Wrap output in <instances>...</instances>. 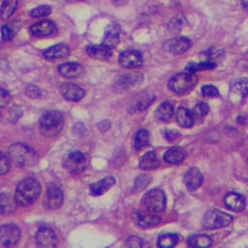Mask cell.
Returning a JSON list of instances; mask_svg holds the SVG:
<instances>
[{
	"mask_svg": "<svg viewBox=\"0 0 248 248\" xmlns=\"http://www.w3.org/2000/svg\"><path fill=\"white\" fill-rule=\"evenodd\" d=\"M119 64L128 69L139 68L143 65V56L139 51L136 50H127L124 51L119 56Z\"/></svg>",
	"mask_w": 248,
	"mask_h": 248,
	"instance_id": "cell-10",
	"label": "cell"
},
{
	"mask_svg": "<svg viewBox=\"0 0 248 248\" xmlns=\"http://www.w3.org/2000/svg\"><path fill=\"white\" fill-rule=\"evenodd\" d=\"M64 165L69 172L80 173L88 166V157L79 151H74L66 156Z\"/></svg>",
	"mask_w": 248,
	"mask_h": 248,
	"instance_id": "cell-8",
	"label": "cell"
},
{
	"mask_svg": "<svg viewBox=\"0 0 248 248\" xmlns=\"http://www.w3.org/2000/svg\"><path fill=\"white\" fill-rule=\"evenodd\" d=\"M176 119L180 125L185 128L192 127L194 124V118H193L192 111L184 107H181L178 108L177 113H176Z\"/></svg>",
	"mask_w": 248,
	"mask_h": 248,
	"instance_id": "cell-28",
	"label": "cell"
},
{
	"mask_svg": "<svg viewBox=\"0 0 248 248\" xmlns=\"http://www.w3.org/2000/svg\"><path fill=\"white\" fill-rule=\"evenodd\" d=\"M224 203L227 209L233 212H241L245 206V198L237 193H227L224 197Z\"/></svg>",
	"mask_w": 248,
	"mask_h": 248,
	"instance_id": "cell-18",
	"label": "cell"
},
{
	"mask_svg": "<svg viewBox=\"0 0 248 248\" xmlns=\"http://www.w3.org/2000/svg\"><path fill=\"white\" fill-rule=\"evenodd\" d=\"M88 55L96 60H108L112 56V51L110 48L105 45H91L87 48Z\"/></svg>",
	"mask_w": 248,
	"mask_h": 248,
	"instance_id": "cell-24",
	"label": "cell"
},
{
	"mask_svg": "<svg viewBox=\"0 0 248 248\" xmlns=\"http://www.w3.org/2000/svg\"><path fill=\"white\" fill-rule=\"evenodd\" d=\"M18 0H4L0 8V17L3 20L8 19L16 10Z\"/></svg>",
	"mask_w": 248,
	"mask_h": 248,
	"instance_id": "cell-32",
	"label": "cell"
},
{
	"mask_svg": "<svg viewBox=\"0 0 248 248\" xmlns=\"http://www.w3.org/2000/svg\"><path fill=\"white\" fill-rule=\"evenodd\" d=\"M120 39V28L116 23L109 24L103 36L102 45H105L110 49H113L119 43Z\"/></svg>",
	"mask_w": 248,
	"mask_h": 248,
	"instance_id": "cell-15",
	"label": "cell"
},
{
	"mask_svg": "<svg viewBox=\"0 0 248 248\" xmlns=\"http://www.w3.org/2000/svg\"><path fill=\"white\" fill-rule=\"evenodd\" d=\"M232 222V217L218 210L206 212L202 219V226L206 230H217L230 225Z\"/></svg>",
	"mask_w": 248,
	"mask_h": 248,
	"instance_id": "cell-5",
	"label": "cell"
},
{
	"mask_svg": "<svg viewBox=\"0 0 248 248\" xmlns=\"http://www.w3.org/2000/svg\"><path fill=\"white\" fill-rule=\"evenodd\" d=\"M115 184L113 177H106L91 185L90 192L93 196H101L108 191Z\"/></svg>",
	"mask_w": 248,
	"mask_h": 248,
	"instance_id": "cell-21",
	"label": "cell"
},
{
	"mask_svg": "<svg viewBox=\"0 0 248 248\" xmlns=\"http://www.w3.org/2000/svg\"><path fill=\"white\" fill-rule=\"evenodd\" d=\"M36 242L38 246L50 248L55 247L58 243V238L56 233L47 226L40 227L36 232Z\"/></svg>",
	"mask_w": 248,
	"mask_h": 248,
	"instance_id": "cell-12",
	"label": "cell"
},
{
	"mask_svg": "<svg viewBox=\"0 0 248 248\" xmlns=\"http://www.w3.org/2000/svg\"><path fill=\"white\" fill-rule=\"evenodd\" d=\"M21 232L14 224H5L0 227V246H13L18 243Z\"/></svg>",
	"mask_w": 248,
	"mask_h": 248,
	"instance_id": "cell-9",
	"label": "cell"
},
{
	"mask_svg": "<svg viewBox=\"0 0 248 248\" xmlns=\"http://www.w3.org/2000/svg\"><path fill=\"white\" fill-rule=\"evenodd\" d=\"M202 94L204 97H216L218 95V90L215 86L206 85L202 88Z\"/></svg>",
	"mask_w": 248,
	"mask_h": 248,
	"instance_id": "cell-41",
	"label": "cell"
},
{
	"mask_svg": "<svg viewBox=\"0 0 248 248\" xmlns=\"http://www.w3.org/2000/svg\"><path fill=\"white\" fill-rule=\"evenodd\" d=\"M187 156V152H186L183 148L175 146L170 149H168L164 154V160L168 162L169 164L178 165L181 162H183Z\"/></svg>",
	"mask_w": 248,
	"mask_h": 248,
	"instance_id": "cell-25",
	"label": "cell"
},
{
	"mask_svg": "<svg viewBox=\"0 0 248 248\" xmlns=\"http://www.w3.org/2000/svg\"><path fill=\"white\" fill-rule=\"evenodd\" d=\"M162 134H163L164 138L166 139L167 141H169V142H173V141L177 140V139L181 136V134H180L178 131H176V130H172V129H166V130H163Z\"/></svg>",
	"mask_w": 248,
	"mask_h": 248,
	"instance_id": "cell-43",
	"label": "cell"
},
{
	"mask_svg": "<svg viewBox=\"0 0 248 248\" xmlns=\"http://www.w3.org/2000/svg\"><path fill=\"white\" fill-rule=\"evenodd\" d=\"M64 202V194L57 186H50L44 200L45 208L48 210H58Z\"/></svg>",
	"mask_w": 248,
	"mask_h": 248,
	"instance_id": "cell-11",
	"label": "cell"
},
{
	"mask_svg": "<svg viewBox=\"0 0 248 248\" xmlns=\"http://www.w3.org/2000/svg\"><path fill=\"white\" fill-rule=\"evenodd\" d=\"M202 174L197 168H190L184 176V183L189 191L198 190L202 184Z\"/></svg>",
	"mask_w": 248,
	"mask_h": 248,
	"instance_id": "cell-16",
	"label": "cell"
},
{
	"mask_svg": "<svg viewBox=\"0 0 248 248\" xmlns=\"http://www.w3.org/2000/svg\"><path fill=\"white\" fill-rule=\"evenodd\" d=\"M27 94L30 96V97H38L39 95H41V93H40V90L34 86H31L27 89Z\"/></svg>",
	"mask_w": 248,
	"mask_h": 248,
	"instance_id": "cell-45",
	"label": "cell"
},
{
	"mask_svg": "<svg viewBox=\"0 0 248 248\" xmlns=\"http://www.w3.org/2000/svg\"><path fill=\"white\" fill-rule=\"evenodd\" d=\"M68 1H78V0H68Z\"/></svg>",
	"mask_w": 248,
	"mask_h": 248,
	"instance_id": "cell-47",
	"label": "cell"
},
{
	"mask_svg": "<svg viewBox=\"0 0 248 248\" xmlns=\"http://www.w3.org/2000/svg\"><path fill=\"white\" fill-rule=\"evenodd\" d=\"M133 220L140 227L147 229V227L155 226L156 224H158L160 222L161 218L156 215L147 214V213H141V212L137 211L133 214Z\"/></svg>",
	"mask_w": 248,
	"mask_h": 248,
	"instance_id": "cell-19",
	"label": "cell"
},
{
	"mask_svg": "<svg viewBox=\"0 0 248 248\" xmlns=\"http://www.w3.org/2000/svg\"><path fill=\"white\" fill-rule=\"evenodd\" d=\"M0 120H1V113H0Z\"/></svg>",
	"mask_w": 248,
	"mask_h": 248,
	"instance_id": "cell-48",
	"label": "cell"
},
{
	"mask_svg": "<svg viewBox=\"0 0 248 248\" xmlns=\"http://www.w3.org/2000/svg\"><path fill=\"white\" fill-rule=\"evenodd\" d=\"M17 29L15 28V26L13 25V23L4 25L1 29V35H2V39L5 41H10L14 38V36L16 35Z\"/></svg>",
	"mask_w": 248,
	"mask_h": 248,
	"instance_id": "cell-39",
	"label": "cell"
},
{
	"mask_svg": "<svg viewBox=\"0 0 248 248\" xmlns=\"http://www.w3.org/2000/svg\"><path fill=\"white\" fill-rule=\"evenodd\" d=\"M11 100L10 93L4 90L0 89V108H5Z\"/></svg>",
	"mask_w": 248,
	"mask_h": 248,
	"instance_id": "cell-42",
	"label": "cell"
},
{
	"mask_svg": "<svg viewBox=\"0 0 248 248\" xmlns=\"http://www.w3.org/2000/svg\"><path fill=\"white\" fill-rule=\"evenodd\" d=\"M84 67L78 63H64L59 67L60 75L68 78H78L84 74Z\"/></svg>",
	"mask_w": 248,
	"mask_h": 248,
	"instance_id": "cell-22",
	"label": "cell"
},
{
	"mask_svg": "<svg viewBox=\"0 0 248 248\" xmlns=\"http://www.w3.org/2000/svg\"><path fill=\"white\" fill-rule=\"evenodd\" d=\"M213 244V239L206 234H195L188 238V245L196 248L210 247Z\"/></svg>",
	"mask_w": 248,
	"mask_h": 248,
	"instance_id": "cell-30",
	"label": "cell"
},
{
	"mask_svg": "<svg viewBox=\"0 0 248 248\" xmlns=\"http://www.w3.org/2000/svg\"><path fill=\"white\" fill-rule=\"evenodd\" d=\"M232 91L244 96L248 93V79H240L232 85Z\"/></svg>",
	"mask_w": 248,
	"mask_h": 248,
	"instance_id": "cell-37",
	"label": "cell"
},
{
	"mask_svg": "<svg viewBox=\"0 0 248 248\" xmlns=\"http://www.w3.org/2000/svg\"><path fill=\"white\" fill-rule=\"evenodd\" d=\"M60 93L64 98L71 101H78L84 98L86 92L85 90L74 84H65L60 88Z\"/></svg>",
	"mask_w": 248,
	"mask_h": 248,
	"instance_id": "cell-14",
	"label": "cell"
},
{
	"mask_svg": "<svg viewBox=\"0 0 248 248\" xmlns=\"http://www.w3.org/2000/svg\"><path fill=\"white\" fill-rule=\"evenodd\" d=\"M154 100V96H152L150 93H142L138 96L134 97L132 102L129 106V111L130 112H137L146 109Z\"/></svg>",
	"mask_w": 248,
	"mask_h": 248,
	"instance_id": "cell-20",
	"label": "cell"
},
{
	"mask_svg": "<svg viewBox=\"0 0 248 248\" xmlns=\"http://www.w3.org/2000/svg\"><path fill=\"white\" fill-rule=\"evenodd\" d=\"M40 192V183L34 178H26L17 185L14 199L17 204L28 206L38 199Z\"/></svg>",
	"mask_w": 248,
	"mask_h": 248,
	"instance_id": "cell-1",
	"label": "cell"
},
{
	"mask_svg": "<svg viewBox=\"0 0 248 248\" xmlns=\"http://www.w3.org/2000/svg\"><path fill=\"white\" fill-rule=\"evenodd\" d=\"M126 246L132 248H139L143 246V240L137 236H130L126 240Z\"/></svg>",
	"mask_w": 248,
	"mask_h": 248,
	"instance_id": "cell-44",
	"label": "cell"
},
{
	"mask_svg": "<svg viewBox=\"0 0 248 248\" xmlns=\"http://www.w3.org/2000/svg\"><path fill=\"white\" fill-rule=\"evenodd\" d=\"M199 78L195 73H182L173 77L169 82V89L175 93L183 94L192 91L198 82Z\"/></svg>",
	"mask_w": 248,
	"mask_h": 248,
	"instance_id": "cell-4",
	"label": "cell"
},
{
	"mask_svg": "<svg viewBox=\"0 0 248 248\" xmlns=\"http://www.w3.org/2000/svg\"><path fill=\"white\" fill-rule=\"evenodd\" d=\"M150 144V134L146 129H139L135 135L134 147L136 150H142L149 146Z\"/></svg>",
	"mask_w": 248,
	"mask_h": 248,
	"instance_id": "cell-31",
	"label": "cell"
},
{
	"mask_svg": "<svg viewBox=\"0 0 248 248\" xmlns=\"http://www.w3.org/2000/svg\"><path fill=\"white\" fill-rule=\"evenodd\" d=\"M52 12V8L48 5H41L36 8H34L31 11V16L33 18H41V17H45L48 16Z\"/></svg>",
	"mask_w": 248,
	"mask_h": 248,
	"instance_id": "cell-38",
	"label": "cell"
},
{
	"mask_svg": "<svg viewBox=\"0 0 248 248\" xmlns=\"http://www.w3.org/2000/svg\"><path fill=\"white\" fill-rule=\"evenodd\" d=\"M151 181H152V177L149 174H141L137 176V178L134 180L133 191L141 192L142 190H144L147 187Z\"/></svg>",
	"mask_w": 248,
	"mask_h": 248,
	"instance_id": "cell-36",
	"label": "cell"
},
{
	"mask_svg": "<svg viewBox=\"0 0 248 248\" xmlns=\"http://www.w3.org/2000/svg\"><path fill=\"white\" fill-rule=\"evenodd\" d=\"M160 161L154 151H149L144 155L139 163V167L143 170H154L159 167Z\"/></svg>",
	"mask_w": 248,
	"mask_h": 248,
	"instance_id": "cell-29",
	"label": "cell"
},
{
	"mask_svg": "<svg viewBox=\"0 0 248 248\" xmlns=\"http://www.w3.org/2000/svg\"><path fill=\"white\" fill-rule=\"evenodd\" d=\"M192 43L191 40L186 37H179L165 43L164 49L172 54H182L190 49Z\"/></svg>",
	"mask_w": 248,
	"mask_h": 248,
	"instance_id": "cell-13",
	"label": "cell"
},
{
	"mask_svg": "<svg viewBox=\"0 0 248 248\" xmlns=\"http://www.w3.org/2000/svg\"><path fill=\"white\" fill-rule=\"evenodd\" d=\"M155 114L158 120L167 123L174 116V108L170 102L165 101L157 108Z\"/></svg>",
	"mask_w": 248,
	"mask_h": 248,
	"instance_id": "cell-27",
	"label": "cell"
},
{
	"mask_svg": "<svg viewBox=\"0 0 248 248\" xmlns=\"http://www.w3.org/2000/svg\"><path fill=\"white\" fill-rule=\"evenodd\" d=\"M179 241V236L175 233H165L158 237V246L162 248H170L175 246Z\"/></svg>",
	"mask_w": 248,
	"mask_h": 248,
	"instance_id": "cell-33",
	"label": "cell"
},
{
	"mask_svg": "<svg viewBox=\"0 0 248 248\" xmlns=\"http://www.w3.org/2000/svg\"><path fill=\"white\" fill-rule=\"evenodd\" d=\"M10 169V162L8 157L2 153L0 152V175H4L6 174Z\"/></svg>",
	"mask_w": 248,
	"mask_h": 248,
	"instance_id": "cell-40",
	"label": "cell"
},
{
	"mask_svg": "<svg viewBox=\"0 0 248 248\" xmlns=\"http://www.w3.org/2000/svg\"><path fill=\"white\" fill-rule=\"evenodd\" d=\"M16 210V201L10 195L2 193L0 194V214L9 216Z\"/></svg>",
	"mask_w": 248,
	"mask_h": 248,
	"instance_id": "cell-26",
	"label": "cell"
},
{
	"mask_svg": "<svg viewBox=\"0 0 248 248\" xmlns=\"http://www.w3.org/2000/svg\"><path fill=\"white\" fill-rule=\"evenodd\" d=\"M39 125L44 136L54 137L64 127V116L58 110L45 111L40 117Z\"/></svg>",
	"mask_w": 248,
	"mask_h": 248,
	"instance_id": "cell-3",
	"label": "cell"
},
{
	"mask_svg": "<svg viewBox=\"0 0 248 248\" xmlns=\"http://www.w3.org/2000/svg\"><path fill=\"white\" fill-rule=\"evenodd\" d=\"M242 6L248 10V0H241Z\"/></svg>",
	"mask_w": 248,
	"mask_h": 248,
	"instance_id": "cell-46",
	"label": "cell"
},
{
	"mask_svg": "<svg viewBox=\"0 0 248 248\" xmlns=\"http://www.w3.org/2000/svg\"><path fill=\"white\" fill-rule=\"evenodd\" d=\"M144 78L141 74H124L120 76L114 82V90L119 93L129 92L137 89L143 81Z\"/></svg>",
	"mask_w": 248,
	"mask_h": 248,
	"instance_id": "cell-7",
	"label": "cell"
},
{
	"mask_svg": "<svg viewBox=\"0 0 248 248\" xmlns=\"http://www.w3.org/2000/svg\"><path fill=\"white\" fill-rule=\"evenodd\" d=\"M8 155L12 162L20 167L29 168L37 164L39 157L34 149L23 143H16L9 148Z\"/></svg>",
	"mask_w": 248,
	"mask_h": 248,
	"instance_id": "cell-2",
	"label": "cell"
},
{
	"mask_svg": "<svg viewBox=\"0 0 248 248\" xmlns=\"http://www.w3.org/2000/svg\"><path fill=\"white\" fill-rule=\"evenodd\" d=\"M209 110H210L209 106L206 105L205 102H201V103H199V105H197L194 108V109L192 110L194 122H197V123L202 122V120L204 119L206 114L209 113Z\"/></svg>",
	"mask_w": 248,
	"mask_h": 248,
	"instance_id": "cell-34",
	"label": "cell"
},
{
	"mask_svg": "<svg viewBox=\"0 0 248 248\" xmlns=\"http://www.w3.org/2000/svg\"><path fill=\"white\" fill-rule=\"evenodd\" d=\"M145 208L152 213L163 212L166 208V196L160 189H153L145 194L142 199Z\"/></svg>",
	"mask_w": 248,
	"mask_h": 248,
	"instance_id": "cell-6",
	"label": "cell"
},
{
	"mask_svg": "<svg viewBox=\"0 0 248 248\" xmlns=\"http://www.w3.org/2000/svg\"><path fill=\"white\" fill-rule=\"evenodd\" d=\"M217 64L215 62L208 61V62H202V63H191L187 66L186 70L190 73H196L199 71H205V70H213L215 69Z\"/></svg>",
	"mask_w": 248,
	"mask_h": 248,
	"instance_id": "cell-35",
	"label": "cell"
},
{
	"mask_svg": "<svg viewBox=\"0 0 248 248\" xmlns=\"http://www.w3.org/2000/svg\"><path fill=\"white\" fill-rule=\"evenodd\" d=\"M43 55L50 61L64 59L70 55V48L65 44H59L47 49Z\"/></svg>",
	"mask_w": 248,
	"mask_h": 248,
	"instance_id": "cell-23",
	"label": "cell"
},
{
	"mask_svg": "<svg viewBox=\"0 0 248 248\" xmlns=\"http://www.w3.org/2000/svg\"><path fill=\"white\" fill-rule=\"evenodd\" d=\"M57 30L56 24L51 20H43V21L33 24L30 28L32 35L36 37H45L52 35Z\"/></svg>",
	"mask_w": 248,
	"mask_h": 248,
	"instance_id": "cell-17",
	"label": "cell"
}]
</instances>
